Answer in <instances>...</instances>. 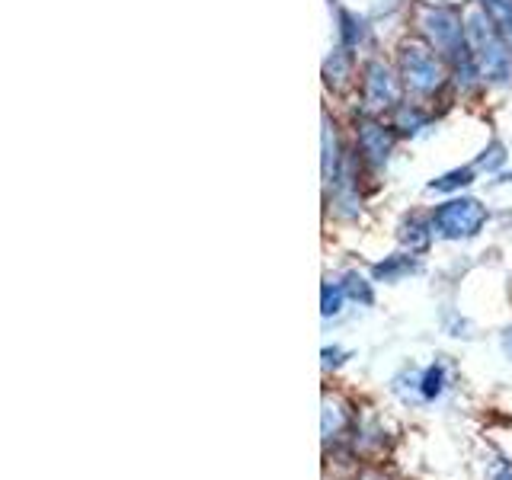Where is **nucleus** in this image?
<instances>
[{"label":"nucleus","mask_w":512,"mask_h":480,"mask_svg":"<svg viewBox=\"0 0 512 480\" xmlns=\"http://www.w3.org/2000/svg\"><path fill=\"white\" fill-rule=\"evenodd\" d=\"M397 74L404 80V90L413 100H423V103H436L452 87V71H448L445 58L432 48L426 39H420L413 32L410 39H404L397 45Z\"/></svg>","instance_id":"obj_1"},{"label":"nucleus","mask_w":512,"mask_h":480,"mask_svg":"<svg viewBox=\"0 0 512 480\" xmlns=\"http://www.w3.org/2000/svg\"><path fill=\"white\" fill-rule=\"evenodd\" d=\"M464 29H468L471 55L484 77V87H509L512 84V45L503 32L490 23V16L477 4L464 10Z\"/></svg>","instance_id":"obj_2"},{"label":"nucleus","mask_w":512,"mask_h":480,"mask_svg":"<svg viewBox=\"0 0 512 480\" xmlns=\"http://www.w3.org/2000/svg\"><path fill=\"white\" fill-rule=\"evenodd\" d=\"M404 80L397 74V64L384 58H368L359 64V80H356V100L362 112H375V116H391V112L407 100L404 96Z\"/></svg>","instance_id":"obj_3"},{"label":"nucleus","mask_w":512,"mask_h":480,"mask_svg":"<svg viewBox=\"0 0 512 480\" xmlns=\"http://www.w3.org/2000/svg\"><path fill=\"white\" fill-rule=\"evenodd\" d=\"M352 128V154L359 157V164L365 173H381L388 167V160L397 151V128L391 125V119L375 116V112H362L356 109L349 119Z\"/></svg>","instance_id":"obj_4"},{"label":"nucleus","mask_w":512,"mask_h":480,"mask_svg":"<svg viewBox=\"0 0 512 480\" xmlns=\"http://www.w3.org/2000/svg\"><path fill=\"white\" fill-rule=\"evenodd\" d=\"M429 221H432V234L442 240H471L487 228L490 212L480 199L461 196L458 192V196H448L445 202L432 208Z\"/></svg>","instance_id":"obj_5"},{"label":"nucleus","mask_w":512,"mask_h":480,"mask_svg":"<svg viewBox=\"0 0 512 480\" xmlns=\"http://www.w3.org/2000/svg\"><path fill=\"white\" fill-rule=\"evenodd\" d=\"M388 119H391V125L397 128V135H400V138H420V135L429 132L432 125H436V112L429 109V103L407 96V100L400 103Z\"/></svg>","instance_id":"obj_6"},{"label":"nucleus","mask_w":512,"mask_h":480,"mask_svg":"<svg viewBox=\"0 0 512 480\" xmlns=\"http://www.w3.org/2000/svg\"><path fill=\"white\" fill-rule=\"evenodd\" d=\"M324 80H327V87H333V90L356 87V80H359L356 52H349V48L336 45L333 52L327 55V61H324Z\"/></svg>","instance_id":"obj_7"},{"label":"nucleus","mask_w":512,"mask_h":480,"mask_svg":"<svg viewBox=\"0 0 512 480\" xmlns=\"http://www.w3.org/2000/svg\"><path fill=\"white\" fill-rule=\"evenodd\" d=\"M477 176H480V170L474 167V164H468V167H455V170H445V173H439L436 180H429V192H445V196H458V192H464L468 186H474L477 183Z\"/></svg>","instance_id":"obj_8"},{"label":"nucleus","mask_w":512,"mask_h":480,"mask_svg":"<svg viewBox=\"0 0 512 480\" xmlns=\"http://www.w3.org/2000/svg\"><path fill=\"white\" fill-rule=\"evenodd\" d=\"M397 237H400V244L410 247V253H416V250H426V247H429V240L436 237V234H432V221H429V215H407L404 221H400Z\"/></svg>","instance_id":"obj_9"},{"label":"nucleus","mask_w":512,"mask_h":480,"mask_svg":"<svg viewBox=\"0 0 512 480\" xmlns=\"http://www.w3.org/2000/svg\"><path fill=\"white\" fill-rule=\"evenodd\" d=\"M336 32H340V45L349 48V52H359V48L368 42V26L359 13L352 10H340V20H336Z\"/></svg>","instance_id":"obj_10"},{"label":"nucleus","mask_w":512,"mask_h":480,"mask_svg":"<svg viewBox=\"0 0 512 480\" xmlns=\"http://www.w3.org/2000/svg\"><path fill=\"white\" fill-rule=\"evenodd\" d=\"M416 269H420V260H416L413 253H394V256H388V260L372 269V276L378 282H397V279L410 276V272H416Z\"/></svg>","instance_id":"obj_11"},{"label":"nucleus","mask_w":512,"mask_h":480,"mask_svg":"<svg viewBox=\"0 0 512 480\" xmlns=\"http://www.w3.org/2000/svg\"><path fill=\"white\" fill-rule=\"evenodd\" d=\"M445 384H448V375H445V365H442V362L429 365L426 372H420V375H413V388L420 391L423 400H436V397H442Z\"/></svg>","instance_id":"obj_12"},{"label":"nucleus","mask_w":512,"mask_h":480,"mask_svg":"<svg viewBox=\"0 0 512 480\" xmlns=\"http://www.w3.org/2000/svg\"><path fill=\"white\" fill-rule=\"evenodd\" d=\"M474 4L490 16V23L503 32V39L512 45V0H474Z\"/></svg>","instance_id":"obj_13"},{"label":"nucleus","mask_w":512,"mask_h":480,"mask_svg":"<svg viewBox=\"0 0 512 480\" xmlns=\"http://www.w3.org/2000/svg\"><path fill=\"white\" fill-rule=\"evenodd\" d=\"M506 160H509L506 144H503V141H490L487 148L480 151V157L474 160V167H477L480 173H503Z\"/></svg>","instance_id":"obj_14"},{"label":"nucleus","mask_w":512,"mask_h":480,"mask_svg":"<svg viewBox=\"0 0 512 480\" xmlns=\"http://www.w3.org/2000/svg\"><path fill=\"white\" fill-rule=\"evenodd\" d=\"M349 301L343 282H324V301H320V314L324 317H336L343 311V304Z\"/></svg>","instance_id":"obj_15"},{"label":"nucleus","mask_w":512,"mask_h":480,"mask_svg":"<svg viewBox=\"0 0 512 480\" xmlns=\"http://www.w3.org/2000/svg\"><path fill=\"white\" fill-rule=\"evenodd\" d=\"M340 282H343V288H346L349 301H359V304H372V301H375V295H372V282L362 279L359 272H346V276H343Z\"/></svg>","instance_id":"obj_16"},{"label":"nucleus","mask_w":512,"mask_h":480,"mask_svg":"<svg viewBox=\"0 0 512 480\" xmlns=\"http://www.w3.org/2000/svg\"><path fill=\"white\" fill-rule=\"evenodd\" d=\"M490 480H512V464L500 461V464H496V468L490 471Z\"/></svg>","instance_id":"obj_17"},{"label":"nucleus","mask_w":512,"mask_h":480,"mask_svg":"<svg viewBox=\"0 0 512 480\" xmlns=\"http://www.w3.org/2000/svg\"><path fill=\"white\" fill-rule=\"evenodd\" d=\"M503 352L512 359V330H506V333H503Z\"/></svg>","instance_id":"obj_18"},{"label":"nucleus","mask_w":512,"mask_h":480,"mask_svg":"<svg viewBox=\"0 0 512 480\" xmlns=\"http://www.w3.org/2000/svg\"><path fill=\"white\" fill-rule=\"evenodd\" d=\"M496 183H512V170H503V173H496Z\"/></svg>","instance_id":"obj_19"}]
</instances>
